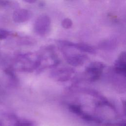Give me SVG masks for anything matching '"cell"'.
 I'll use <instances>...</instances> for the list:
<instances>
[{"label":"cell","mask_w":126,"mask_h":126,"mask_svg":"<svg viewBox=\"0 0 126 126\" xmlns=\"http://www.w3.org/2000/svg\"><path fill=\"white\" fill-rule=\"evenodd\" d=\"M74 73V70L69 68H62L52 72V76L54 77H57L59 81L63 82L68 80L71 74Z\"/></svg>","instance_id":"4"},{"label":"cell","mask_w":126,"mask_h":126,"mask_svg":"<svg viewBox=\"0 0 126 126\" xmlns=\"http://www.w3.org/2000/svg\"><path fill=\"white\" fill-rule=\"evenodd\" d=\"M72 22L71 20L68 18H64L62 22V26L64 29H69L72 26Z\"/></svg>","instance_id":"9"},{"label":"cell","mask_w":126,"mask_h":126,"mask_svg":"<svg viewBox=\"0 0 126 126\" xmlns=\"http://www.w3.org/2000/svg\"><path fill=\"white\" fill-rule=\"evenodd\" d=\"M115 46V42L113 40H105L100 44V47L102 49L110 50L113 48Z\"/></svg>","instance_id":"8"},{"label":"cell","mask_w":126,"mask_h":126,"mask_svg":"<svg viewBox=\"0 0 126 126\" xmlns=\"http://www.w3.org/2000/svg\"><path fill=\"white\" fill-rule=\"evenodd\" d=\"M32 124L29 121L19 120L16 126H32Z\"/></svg>","instance_id":"10"},{"label":"cell","mask_w":126,"mask_h":126,"mask_svg":"<svg viewBox=\"0 0 126 126\" xmlns=\"http://www.w3.org/2000/svg\"><path fill=\"white\" fill-rule=\"evenodd\" d=\"M25 1H26V2H30V3H33V2H35L36 1H35V0H25Z\"/></svg>","instance_id":"11"},{"label":"cell","mask_w":126,"mask_h":126,"mask_svg":"<svg viewBox=\"0 0 126 126\" xmlns=\"http://www.w3.org/2000/svg\"><path fill=\"white\" fill-rule=\"evenodd\" d=\"M126 53L122 52L120 55L119 59L116 62L115 64V72L119 74L126 76Z\"/></svg>","instance_id":"7"},{"label":"cell","mask_w":126,"mask_h":126,"mask_svg":"<svg viewBox=\"0 0 126 126\" xmlns=\"http://www.w3.org/2000/svg\"><path fill=\"white\" fill-rule=\"evenodd\" d=\"M58 42L63 46L71 47L76 49L80 51L87 52L90 54H95L94 49L88 44L82 43H73L66 40H59Z\"/></svg>","instance_id":"3"},{"label":"cell","mask_w":126,"mask_h":126,"mask_svg":"<svg viewBox=\"0 0 126 126\" xmlns=\"http://www.w3.org/2000/svg\"><path fill=\"white\" fill-rule=\"evenodd\" d=\"M67 63L72 66H79L83 63L86 59L85 55L80 54H64Z\"/></svg>","instance_id":"5"},{"label":"cell","mask_w":126,"mask_h":126,"mask_svg":"<svg viewBox=\"0 0 126 126\" xmlns=\"http://www.w3.org/2000/svg\"><path fill=\"white\" fill-rule=\"evenodd\" d=\"M51 26V20L50 17L45 14L39 15L34 24L35 32L40 35L46 34L50 31Z\"/></svg>","instance_id":"1"},{"label":"cell","mask_w":126,"mask_h":126,"mask_svg":"<svg viewBox=\"0 0 126 126\" xmlns=\"http://www.w3.org/2000/svg\"><path fill=\"white\" fill-rule=\"evenodd\" d=\"M104 65L99 62H94L91 63L86 68V72L90 77L89 79L91 82L97 80L101 76Z\"/></svg>","instance_id":"2"},{"label":"cell","mask_w":126,"mask_h":126,"mask_svg":"<svg viewBox=\"0 0 126 126\" xmlns=\"http://www.w3.org/2000/svg\"><path fill=\"white\" fill-rule=\"evenodd\" d=\"M32 16L31 11L25 9L15 11L13 15V20L17 23H23L28 20Z\"/></svg>","instance_id":"6"}]
</instances>
